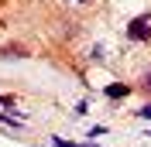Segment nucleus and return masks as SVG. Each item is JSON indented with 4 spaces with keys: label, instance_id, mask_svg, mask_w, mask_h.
<instances>
[{
    "label": "nucleus",
    "instance_id": "0eeeda50",
    "mask_svg": "<svg viewBox=\"0 0 151 147\" xmlns=\"http://www.w3.org/2000/svg\"><path fill=\"white\" fill-rule=\"evenodd\" d=\"M0 106L4 110H14V96H0Z\"/></svg>",
    "mask_w": 151,
    "mask_h": 147
},
{
    "label": "nucleus",
    "instance_id": "6e6552de",
    "mask_svg": "<svg viewBox=\"0 0 151 147\" xmlns=\"http://www.w3.org/2000/svg\"><path fill=\"white\" fill-rule=\"evenodd\" d=\"M52 147H76V144H69V140H62V137H52Z\"/></svg>",
    "mask_w": 151,
    "mask_h": 147
},
{
    "label": "nucleus",
    "instance_id": "1a4fd4ad",
    "mask_svg": "<svg viewBox=\"0 0 151 147\" xmlns=\"http://www.w3.org/2000/svg\"><path fill=\"white\" fill-rule=\"evenodd\" d=\"M65 4H72V7H83V4H89V0H65Z\"/></svg>",
    "mask_w": 151,
    "mask_h": 147
},
{
    "label": "nucleus",
    "instance_id": "f03ea898",
    "mask_svg": "<svg viewBox=\"0 0 151 147\" xmlns=\"http://www.w3.org/2000/svg\"><path fill=\"white\" fill-rule=\"evenodd\" d=\"M106 96H110V99H124V96H131L134 92V86H127V82H113V86H106Z\"/></svg>",
    "mask_w": 151,
    "mask_h": 147
},
{
    "label": "nucleus",
    "instance_id": "423d86ee",
    "mask_svg": "<svg viewBox=\"0 0 151 147\" xmlns=\"http://www.w3.org/2000/svg\"><path fill=\"white\" fill-rule=\"evenodd\" d=\"M134 116H137V120H148V123H151V103L137 106V110H134Z\"/></svg>",
    "mask_w": 151,
    "mask_h": 147
},
{
    "label": "nucleus",
    "instance_id": "39448f33",
    "mask_svg": "<svg viewBox=\"0 0 151 147\" xmlns=\"http://www.w3.org/2000/svg\"><path fill=\"white\" fill-rule=\"evenodd\" d=\"M0 127H10V130H17V127H24V120H17V116H7V113H0Z\"/></svg>",
    "mask_w": 151,
    "mask_h": 147
},
{
    "label": "nucleus",
    "instance_id": "f257e3e1",
    "mask_svg": "<svg viewBox=\"0 0 151 147\" xmlns=\"http://www.w3.org/2000/svg\"><path fill=\"white\" fill-rule=\"evenodd\" d=\"M127 38L131 41H137V45H148L151 41V14H137V17H131L127 21Z\"/></svg>",
    "mask_w": 151,
    "mask_h": 147
},
{
    "label": "nucleus",
    "instance_id": "20e7f679",
    "mask_svg": "<svg viewBox=\"0 0 151 147\" xmlns=\"http://www.w3.org/2000/svg\"><path fill=\"white\" fill-rule=\"evenodd\" d=\"M137 89H141L144 96H151V69H148V72H141V79H137Z\"/></svg>",
    "mask_w": 151,
    "mask_h": 147
},
{
    "label": "nucleus",
    "instance_id": "7ed1b4c3",
    "mask_svg": "<svg viewBox=\"0 0 151 147\" xmlns=\"http://www.w3.org/2000/svg\"><path fill=\"white\" fill-rule=\"evenodd\" d=\"M0 58H10V62L28 58V48H21V45H7V48H0Z\"/></svg>",
    "mask_w": 151,
    "mask_h": 147
}]
</instances>
